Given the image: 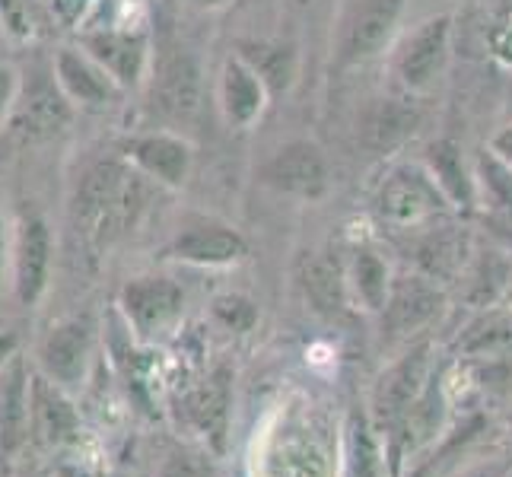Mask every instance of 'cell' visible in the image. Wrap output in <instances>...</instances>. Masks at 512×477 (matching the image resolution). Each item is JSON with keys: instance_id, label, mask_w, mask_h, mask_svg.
I'll return each instance as SVG.
<instances>
[{"instance_id": "obj_1", "label": "cell", "mask_w": 512, "mask_h": 477, "mask_svg": "<svg viewBox=\"0 0 512 477\" xmlns=\"http://www.w3.org/2000/svg\"><path fill=\"white\" fill-rule=\"evenodd\" d=\"M140 182L125 166L96 163L83 175L77 191V223L90 245H105L121 233L140 210Z\"/></svg>"}, {"instance_id": "obj_2", "label": "cell", "mask_w": 512, "mask_h": 477, "mask_svg": "<svg viewBox=\"0 0 512 477\" xmlns=\"http://www.w3.org/2000/svg\"><path fill=\"white\" fill-rule=\"evenodd\" d=\"M153 105L172 121H188L201 109V67L185 51H169L153 67Z\"/></svg>"}, {"instance_id": "obj_3", "label": "cell", "mask_w": 512, "mask_h": 477, "mask_svg": "<svg viewBox=\"0 0 512 477\" xmlns=\"http://www.w3.org/2000/svg\"><path fill=\"white\" fill-rule=\"evenodd\" d=\"M55 83L70 105L80 109H105L112 105L121 86L105 67H99L83 48H61L55 58Z\"/></svg>"}, {"instance_id": "obj_4", "label": "cell", "mask_w": 512, "mask_h": 477, "mask_svg": "<svg viewBox=\"0 0 512 477\" xmlns=\"http://www.w3.org/2000/svg\"><path fill=\"white\" fill-rule=\"evenodd\" d=\"M13 271H16V299L23 306H32L48 287V264H51V233L42 217H23L16 229V249H13Z\"/></svg>"}, {"instance_id": "obj_5", "label": "cell", "mask_w": 512, "mask_h": 477, "mask_svg": "<svg viewBox=\"0 0 512 477\" xmlns=\"http://www.w3.org/2000/svg\"><path fill=\"white\" fill-rule=\"evenodd\" d=\"M80 48L90 55L99 67L112 74L118 86H134L140 83L147 70V39L137 32H90L80 39Z\"/></svg>"}, {"instance_id": "obj_6", "label": "cell", "mask_w": 512, "mask_h": 477, "mask_svg": "<svg viewBox=\"0 0 512 477\" xmlns=\"http://www.w3.org/2000/svg\"><path fill=\"white\" fill-rule=\"evenodd\" d=\"M93 347V325L90 318H67V322L51 328L42 344L45 373L58 382H80L86 360Z\"/></svg>"}, {"instance_id": "obj_7", "label": "cell", "mask_w": 512, "mask_h": 477, "mask_svg": "<svg viewBox=\"0 0 512 477\" xmlns=\"http://www.w3.org/2000/svg\"><path fill=\"white\" fill-rule=\"evenodd\" d=\"M264 179L280 191L315 198V194H322L328 185V169H325L322 153L312 144H290L268 163Z\"/></svg>"}, {"instance_id": "obj_8", "label": "cell", "mask_w": 512, "mask_h": 477, "mask_svg": "<svg viewBox=\"0 0 512 477\" xmlns=\"http://www.w3.org/2000/svg\"><path fill=\"white\" fill-rule=\"evenodd\" d=\"M446 51H449V20L446 16L423 23L401 48V58H398L401 80L408 83L411 90L427 86L436 77V70L443 67Z\"/></svg>"}, {"instance_id": "obj_9", "label": "cell", "mask_w": 512, "mask_h": 477, "mask_svg": "<svg viewBox=\"0 0 512 477\" xmlns=\"http://www.w3.org/2000/svg\"><path fill=\"white\" fill-rule=\"evenodd\" d=\"M29 423L32 433L45 446H58L77 433V414L70 401L58 392L55 382L35 376L29 385Z\"/></svg>"}, {"instance_id": "obj_10", "label": "cell", "mask_w": 512, "mask_h": 477, "mask_svg": "<svg viewBox=\"0 0 512 477\" xmlns=\"http://www.w3.org/2000/svg\"><path fill=\"white\" fill-rule=\"evenodd\" d=\"M121 306L140 331H153L166 325L182 306V290L166 277H140L131 280L121 293Z\"/></svg>"}, {"instance_id": "obj_11", "label": "cell", "mask_w": 512, "mask_h": 477, "mask_svg": "<svg viewBox=\"0 0 512 477\" xmlns=\"http://www.w3.org/2000/svg\"><path fill=\"white\" fill-rule=\"evenodd\" d=\"M401 10H404V0H366L347 29L344 61H363L369 55H376L388 35H392Z\"/></svg>"}, {"instance_id": "obj_12", "label": "cell", "mask_w": 512, "mask_h": 477, "mask_svg": "<svg viewBox=\"0 0 512 477\" xmlns=\"http://www.w3.org/2000/svg\"><path fill=\"white\" fill-rule=\"evenodd\" d=\"M423 373H427V347H417L382 376L376 392V408L385 423H395L398 417L408 414V408H414L423 388Z\"/></svg>"}, {"instance_id": "obj_13", "label": "cell", "mask_w": 512, "mask_h": 477, "mask_svg": "<svg viewBox=\"0 0 512 477\" xmlns=\"http://www.w3.org/2000/svg\"><path fill=\"white\" fill-rule=\"evenodd\" d=\"M382 214L392 223H417L439 210L436 188L417 172H398L385 182L379 194Z\"/></svg>"}, {"instance_id": "obj_14", "label": "cell", "mask_w": 512, "mask_h": 477, "mask_svg": "<svg viewBox=\"0 0 512 477\" xmlns=\"http://www.w3.org/2000/svg\"><path fill=\"white\" fill-rule=\"evenodd\" d=\"M131 159L140 166V172L150 175V179L163 185H182L188 179L191 150L185 140L172 134H147L134 140Z\"/></svg>"}, {"instance_id": "obj_15", "label": "cell", "mask_w": 512, "mask_h": 477, "mask_svg": "<svg viewBox=\"0 0 512 477\" xmlns=\"http://www.w3.org/2000/svg\"><path fill=\"white\" fill-rule=\"evenodd\" d=\"M439 309V293L420 277H404L385 303V325L395 334L423 325Z\"/></svg>"}, {"instance_id": "obj_16", "label": "cell", "mask_w": 512, "mask_h": 477, "mask_svg": "<svg viewBox=\"0 0 512 477\" xmlns=\"http://www.w3.org/2000/svg\"><path fill=\"white\" fill-rule=\"evenodd\" d=\"M172 255L191 264H226L245 255V242L223 226H198L175 239Z\"/></svg>"}, {"instance_id": "obj_17", "label": "cell", "mask_w": 512, "mask_h": 477, "mask_svg": "<svg viewBox=\"0 0 512 477\" xmlns=\"http://www.w3.org/2000/svg\"><path fill=\"white\" fill-rule=\"evenodd\" d=\"M29 433V382L23 376V366L13 363V369L0 382V449L13 452Z\"/></svg>"}, {"instance_id": "obj_18", "label": "cell", "mask_w": 512, "mask_h": 477, "mask_svg": "<svg viewBox=\"0 0 512 477\" xmlns=\"http://www.w3.org/2000/svg\"><path fill=\"white\" fill-rule=\"evenodd\" d=\"M264 90L261 77L242 61H229L223 70V112L233 125H249V121L261 112Z\"/></svg>"}, {"instance_id": "obj_19", "label": "cell", "mask_w": 512, "mask_h": 477, "mask_svg": "<svg viewBox=\"0 0 512 477\" xmlns=\"http://www.w3.org/2000/svg\"><path fill=\"white\" fill-rule=\"evenodd\" d=\"M70 121V102L61 93V86H42L29 96V102L20 112V131L26 140H42L58 134Z\"/></svg>"}, {"instance_id": "obj_20", "label": "cell", "mask_w": 512, "mask_h": 477, "mask_svg": "<svg viewBox=\"0 0 512 477\" xmlns=\"http://www.w3.org/2000/svg\"><path fill=\"white\" fill-rule=\"evenodd\" d=\"M414 109L408 105H401L398 99H385L379 102L373 112L366 118V128H363V137H366V147L369 150H392L395 144H401L404 137L414 131Z\"/></svg>"}, {"instance_id": "obj_21", "label": "cell", "mask_w": 512, "mask_h": 477, "mask_svg": "<svg viewBox=\"0 0 512 477\" xmlns=\"http://www.w3.org/2000/svg\"><path fill=\"white\" fill-rule=\"evenodd\" d=\"M299 280H303V290L309 296V303L325 312V315H338L344 309V284H341V271L334 268L331 261L309 255L299 264Z\"/></svg>"}, {"instance_id": "obj_22", "label": "cell", "mask_w": 512, "mask_h": 477, "mask_svg": "<svg viewBox=\"0 0 512 477\" xmlns=\"http://www.w3.org/2000/svg\"><path fill=\"white\" fill-rule=\"evenodd\" d=\"M268 477H325V462L312 443L293 439L274 452Z\"/></svg>"}, {"instance_id": "obj_23", "label": "cell", "mask_w": 512, "mask_h": 477, "mask_svg": "<svg viewBox=\"0 0 512 477\" xmlns=\"http://www.w3.org/2000/svg\"><path fill=\"white\" fill-rule=\"evenodd\" d=\"M188 414L198 420V427L220 430V423L226 417V382H223V376L210 379L207 385H201L198 392L188 398Z\"/></svg>"}, {"instance_id": "obj_24", "label": "cell", "mask_w": 512, "mask_h": 477, "mask_svg": "<svg viewBox=\"0 0 512 477\" xmlns=\"http://www.w3.org/2000/svg\"><path fill=\"white\" fill-rule=\"evenodd\" d=\"M430 166L436 169V179L458 201H468V182L462 172V159H458L452 144H433L430 147Z\"/></svg>"}, {"instance_id": "obj_25", "label": "cell", "mask_w": 512, "mask_h": 477, "mask_svg": "<svg viewBox=\"0 0 512 477\" xmlns=\"http://www.w3.org/2000/svg\"><path fill=\"white\" fill-rule=\"evenodd\" d=\"M357 287L360 296L366 299L369 309H382L388 299V277H385V264L373 252H360L357 255Z\"/></svg>"}, {"instance_id": "obj_26", "label": "cell", "mask_w": 512, "mask_h": 477, "mask_svg": "<svg viewBox=\"0 0 512 477\" xmlns=\"http://www.w3.org/2000/svg\"><path fill=\"white\" fill-rule=\"evenodd\" d=\"M512 341V318L506 315H490L484 322H478L471 328V334L465 338V350H474V353H484V350H493Z\"/></svg>"}, {"instance_id": "obj_27", "label": "cell", "mask_w": 512, "mask_h": 477, "mask_svg": "<svg viewBox=\"0 0 512 477\" xmlns=\"http://www.w3.org/2000/svg\"><path fill=\"white\" fill-rule=\"evenodd\" d=\"M0 29H4L16 42L32 39L35 35L32 0H0Z\"/></svg>"}, {"instance_id": "obj_28", "label": "cell", "mask_w": 512, "mask_h": 477, "mask_svg": "<svg viewBox=\"0 0 512 477\" xmlns=\"http://www.w3.org/2000/svg\"><path fill=\"white\" fill-rule=\"evenodd\" d=\"M353 471L357 477H382V462L369 430L363 427V420L353 427Z\"/></svg>"}, {"instance_id": "obj_29", "label": "cell", "mask_w": 512, "mask_h": 477, "mask_svg": "<svg viewBox=\"0 0 512 477\" xmlns=\"http://www.w3.org/2000/svg\"><path fill=\"white\" fill-rule=\"evenodd\" d=\"M255 67L258 77L268 80L271 86H284L290 80V51L284 48H255Z\"/></svg>"}, {"instance_id": "obj_30", "label": "cell", "mask_w": 512, "mask_h": 477, "mask_svg": "<svg viewBox=\"0 0 512 477\" xmlns=\"http://www.w3.org/2000/svg\"><path fill=\"white\" fill-rule=\"evenodd\" d=\"M214 312L233 331H249L255 325V306L242 296H220L214 303Z\"/></svg>"}, {"instance_id": "obj_31", "label": "cell", "mask_w": 512, "mask_h": 477, "mask_svg": "<svg viewBox=\"0 0 512 477\" xmlns=\"http://www.w3.org/2000/svg\"><path fill=\"white\" fill-rule=\"evenodd\" d=\"M462 249H458V242L452 236H443V239H433L427 249H423V264L433 271V274H452L455 271V264H458V255Z\"/></svg>"}, {"instance_id": "obj_32", "label": "cell", "mask_w": 512, "mask_h": 477, "mask_svg": "<svg viewBox=\"0 0 512 477\" xmlns=\"http://www.w3.org/2000/svg\"><path fill=\"white\" fill-rule=\"evenodd\" d=\"M16 93H20V77H16L13 67L0 64V125L7 121V115L16 105Z\"/></svg>"}, {"instance_id": "obj_33", "label": "cell", "mask_w": 512, "mask_h": 477, "mask_svg": "<svg viewBox=\"0 0 512 477\" xmlns=\"http://www.w3.org/2000/svg\"><path fill=\"white\" fill-rule=\"evenodd\" d=\"M163 477H210V468L191 455H175L163 468Z\"/></svg>"}, {"instance_id": "obj_34", "label": "cell", "mask_w": 512, "mask_h": 477, "mask_svg": "<svg viewBox=\"0 0 512 477\" xmlns=\"http://www.w3.org/2000/svg\"><path fill=\"white\" fill-rule=\"evenodd\" d=\"M484 172H487V182L500 191V198L512 207V179H509V172L497 163V159H484Z\"/></svg>"}, {"instance_id": "obj_35", "label": "cell", "mask_w": 512, "mask_h": 477, "mask_svg": "<svg viewBox=\"0 0 512 477\" xmlns=\"http://www.w3.org/2000/svg\"><path fill=\"white\" fill-rule=\"evenodd\" d=\"M90 4H93V0H51V10H55V16L61 23L74 26V23L83 20V13L90 10Z\"/></svg>"}, {"instance_id": "obj_36", "label": "cell", "mask_w": 512, "mask_h": 477, "mask_svg": "<svg viewBox=\"0 0 512 477\" xmlns=\"http://www.w3.org/2000/svg\"><path fill=\"white\" fill-rule=\"evenodd\" d=\"M16 350V338L13 334H0V366H4Z\"/></svg>"}, {"instance_id": "obj_37", "label": "cell", "mask_w": 512, "mask_h": 477, "mask_svg": "<svg viewBox=\"0 0 512 477\" xmlns=\"http://www.w3.org/2000/svg\"><path fill=\"white\" fill-rule=\"evenodd\" d=\"M497 150H500L503 156H509V159H512V128H509L506 134H500V137H497Z\"/></svg>"}, {"instance_id": "obj_38", "label": "cell", "mask_w": 512, "mask_h": 477, "mask_svg": "<svg viewBox=\"0 0 512 477\" xmlns=\"http://www.w3.org/2000/svg\"><path fill=\"white\" fill-rule=\"evenodd\" d=\"M4 258H7V236H4V217H0V277H4Z\"/></svg>"}, {"instance_id": "obj_39", "label": "cell", "mask_w": 512, "mask_h": 477, "mask_svg": "<svg viewBox=\"0 0 512 477\" xmlns=\"http://www.w3.org/2000/svg\"><path fill=\"white\" fill-rule=\"evenodd\" d=\"M191 4H198V7H220V4H226V0H191Z\"/></svg>"}]
</instances>
